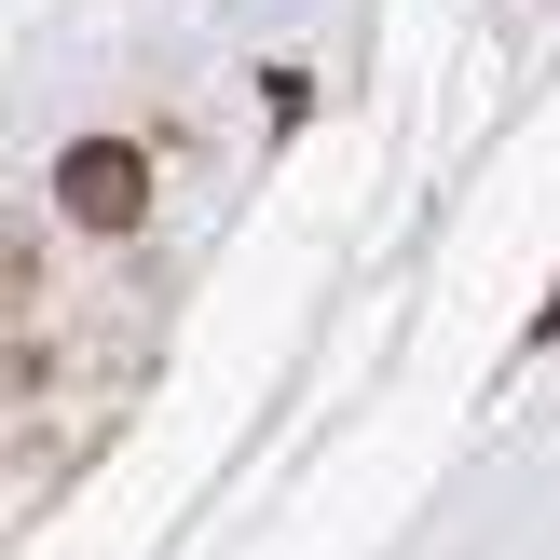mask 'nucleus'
<instances>
[{
    "label": "nucleus",
    "mask_w": 560,
    "mask_h": 560,
    "mask_svg": "<svg viewBox=\"0 0 560 560\" xmlns=\"http://www.w3.org/2000/svg\"><path fill=\"white\" fill-rule=\"evenodd\" d=\"M55 206H69V219H82V233H124V219H137V206H151V164H137V151H124V137H82V151H69V164H55Z\"/></svg>",
    "instance_id": "nucleus-1"
}]
</instances>
